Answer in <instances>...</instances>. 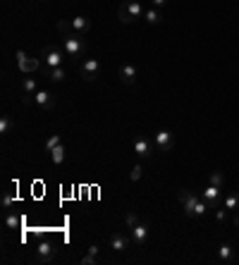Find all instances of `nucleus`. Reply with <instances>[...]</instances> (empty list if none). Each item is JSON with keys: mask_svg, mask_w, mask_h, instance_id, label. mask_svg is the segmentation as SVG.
<instances>
[{"mask_svg": "<svg viewBox=\"0 0 239 265\" xmlns=\"http://www.w3.org/2000/svg\"><path fill=\"white\" fill-rule=\"evenodd\" d=\"M139 222H141V220H139V215H137L134 210H129V213L124 215V227H127V230H132V227L139 225Z\"/></svg>", "mask_w": 239, "mask_h": 265, "instance_id": "b1692460", "label": "nucleus"}, {"mask_svg": "<svg viewBox=\"0 0 239 265\" xmlns=\"http://www.w3.org/2000/svg\"><path fill=\"white\" fill-rule=\"evenodd\" d=\"M96 263H101L98 261V246H91L89 253L82 258V265H96Z\"/></svg>", "mask_w": 239, "mask_h": 265, "instance_id": "4be33fe9", "label": "nucleus"}, {"mask_svg": "<svg viewBox=\"0 0 239 265\" xmlns=\"http://www.w3.org/2000/svg\"><path fill=\"white\" fill-rule=\"evenodd\" d=\"M58 256V248L51 239H41L36 246H34V261L36 263H53Z\"/></svg>", "mask_w": 239, "mask_h": 265, "instance_id": "6e6552de", "label": "nucleus"}, {"mask_svg": "<svg viewBox=\"0 0 239 265\" xmlns=\"http://www.w3.org/2000/svg\"><path fill=\"white\" fill-rule=\"evenodd\" d=\"M60 144H62V139H60L58 134H53V136L46 141V146H43V148H46V153H51V150H53L55 146H60Z\"/></svg>", "mask_w": 239, "mask_h": 265, "instance_id": "cd10ccee", "label": "nucleus"}, {"mask_svg": "<svg viewBox=\"0 0 239 265\" xmlns=\"http://www.w3.org/2000/svg\"><path fill=\"white\" fill-rule=\"evenodd\" d=\"M36 91H38L36 77H24V82H22V96H34Z\"/></svg>", "mask_w": 239, "mask_h": 265, "instance_id": "a211bd4d", "label": "nucleus"}, {"mask_svg": "<svg viewBox=\"0 0 239 265\" xmlns=\"http://www.w3.org/2000/svg\"><path fill=\"white\" fill-rule=\"evenodd\" d=\"M132 148H134V153H137V158L139 160H149L151 155V150H153V146H151V141H149V136H134V141H132Z\"/></svg>", "mask_w": 239, "mask_h": 265, "instance_id": "f8f14e48", "label": "nucleus"}, {"mask_svg": "<svg viewBox=\"0 0 239 265\" xmlns=\"http://www.w3.org/2000/svg\"><path fill=\"white\" fill-rule=\"evenodd\" d=\"M149 222H139V225H134L132 230H129V239H132V244L134 246H144L146 244V239H149Z\"/></svg>", "mask_w": 239, "mask_h": 265, "instance_id": "4468645a", "label": "nucleus"}, {"mask_svg": "<svg viewBox=\"0 0 239 265\" xmlns=\"http://www.w3.org/2000/svg\"><path fill=\"white\" fill-rule=\"evenodd\" d=\"M225 210H237L239 208V191H235V194H230L227 199H225Z\"/></svg>", "mask_w": 239, "mask_h": 265, "instance_id": "5701e85b", "label": "nucleus"}, {"mask_svg": "<svg viewBox=\"0 0 239 265\" xmlns=\"http://www.w3.org/2000/svg\"><path fill=\"white\" fill-rule=\"evenodd\" d=\"M163 19H165V12L160 10V7H146V12H144V22L151 24V27H158V24H163Z\"/></svg>", "mask_w": 239, "mask_h": 265, "instance_id": "dca6fc26", "label": "nucleus"}, {"mask_svg": "<svg viewBox=\"0 0 239 265\" xmlns=\"http://www.w3.org/2000/svg\"><path fill=\"white\" fill-rule=\"evenodd\" d=\"M58 31H60V33H67V31H72V33L86 36V33L91 31V19H86V17H72V19H62V22H58Z\"/></svg>", "mask_w": 239, "mask_h": 265, "instance_id": "0eeeda50", "label": "nucleus"}, {"mask_svg": "<svg viewBox=\"0 0 239 265\" xmlns=\"http://www.w3.org/2000/svg\"><path fill=\"white\" fill-rule=\"evenodd\" d=\"M77 72H79V77H82L84 82H96V79L101 77V72H103L101 60L86 55L82 62H77Z\"/></svg>", "mask_w": 239, "mask_h": 265, "instance_id": "39448f33", "label": "nucleus"}, {"mask_svg": "<svg viewBox=\"0 0 239 265\" xmlns=\"http://www.w3.org/2000/svg\"><path fill=\"white\" fill-rule=\"evenodd\" d=\"M153 144H155V148L160 153H168V150H172V146H175V134L170 129H160V132H155Z\"/></svg>", "mask_w": 239, "mask_h": 265, "instance_id": "9b49d317", "label": "nucleus"}, {"mask_svg": "<svg viewBox=\"0 0 239 265\" xmlns=\"http://www.w3.org/2000/svg\"><path fill=\"white\" fill-rule=\"evenodd\" d=\"M12 203H15V191H5V196H2V208L7 210Z\"/></svg>", "mask_w": 239, "mask_h": 265, "instance_id": "c85d7f7f", "label": "nucleus"}, {"mask_svg": "<svg viewBox=\"0 0 239 265\" xmlns=\"http://www.w3.org/2000/svg\"><path fill=\"white\" fill-rule=\"evenodd\" d=\"M144 12L146 7L141 0H124L118 7V19L122 24H134L137 19H144Z\"/></svg>", "mask_w": 239, "mask_h": 265, "instance_id": "7ed1b4c3", "label": "nucleus"}, {"mask_svg": "<svg viewBox=\"0 0 239 265\" xmlns=\"http://www.w3.org/2000/svg\"><path fill=\"white\" fill-rule=\"evenodd\" d=\"M19 225H22V217H19V215L5 213V227H7V230H19Z\"/></svg>", "mask_w": 239, "mask_h": 265, "instance_id": "412c9836", "label": "nucleus"}, {"mask_svg": "<svg viewBox=\"0 0 239 265\" xmlns=\"http://www.w3.org/2000/svg\"><path fill=\"white\" fill-rule=\"evenodd\" d=\"M22 100H24L27 105H36V108H38V110H43V113H51V110L55 108V103H58V100H55V96H53V93H48V91H43V88H38V91L34 93V98H31V96H24Z\"/></svg>", "mask_w": 239, "mask_h": 265, "instance_id": "423d86ee", "label": "nucleus"}, {"mask_svg": "<svg viewBox=\"0 0 239 265\" xmlns=\"http://www.w3.org/2000/svg\"><path fill=\"white\" fill-rule=\"evenodd\" d=\"M118 77L120 82L124 84V86H132V84H137V77H139V67L134 65V62H122L118 69Z\"/></svg>", "mask_w": 239, "mask_h": 265, "instance_id": "9d476101", "label": "nucleus"}, {"mask_svg": "<svg viewBox=\"0 0 239 265\" xmlns=\"http://www.w3.org/2000/svg\"><path fill=\"white\" fill-rule=\"evenodd\" d=\"M201 199L208 203V208H220V199H222V186H215V184H206Z\"/></svg>", "mask_w": 239, "mask_h": 265, "instance_id": "ddd939ff", "label": "nucleus"}, {"mask_svg": "<svg viewBox=\"0 0 239 265\" xmlns=\"http://www.w3.org/2000/svg\"><path fill=\"white\" fill-rule=\"evenodd\" d=\"M60 46H62L65 55L72 60L74 65H77V62H82V60L89 55V43H86V38H84V36H79V33H72V31L62 33Z\"/></svg>", "mask_w": 239, "mask_h": 265, "instance_id": "f257e3e1", "label": "nucleus"}, {"mask_svg": "<svg viewBox=\"0 0 239 265\" xmlns=\"http://www.w3.org/2000/svg\"><path fill=\"white\" fill-rule=\"evenodd\" d=\"M141 175H144V165H141V163H137V165L132 167V172H129V182H139Z\"/></svg>", "mask_w": 239, "mask_h": 265, "instance_id": "a878e982", "label": "nucleus"}, {"mask_svg": "<svg viewBox=\"0 0 239 265\" xmlns=\"http://www.w3.org/2000/svg\"><path fill=\"white\" fill-rule=\"evenodd\" d=\"M129 244H132L129 234H122V232H113L110 239H108V246H110L115 253H124V251L129 248Z\"/></svg>", "mask_w": 239, "mask_h": 265, "instance_id": "2eb2a0df", "label": "nucleus"}, {"mask_svg": "<svg viewBox=\"0 0 239 265\" xmlns=\"http://www.w3.org/2000/svg\"><path fill=\"white\" fill-rule=\"evenodd\" d=\"M15 58H17V67H19V72H24V74H34V72H38V69L43 67V60L31 58V55H27L24 50H17Z\"/></svg>", "mask_w": 239, "mask_h": 265, "instance_id": "1a4fd4ad", "label": "nucleus"}, {"mask_svg": "<svg viewBox=\"0 0 239 265\" xmlns=\"http://www.w3.org/2000/svg\"><path fill=\"white\" fill-rule=\"evenodd\" d=\"M65 50L60 43H46L43 50H41V60H43V67H62L65 65Z\"/></svg>", "mask_w": 239, "mask_h": 265, "instance_id": "20e7f679", "label": "nucleus"}, {"mask_svg": "<svg viewBox=\"0 0 239 265\" xmlns=\"http://www.w3.org/2000/svg\"><path fill=\"white\" fill-rule=\"evenodd\" d=\"M151 5H153V7H160V10H165V7H168V0H151Z\"/></svg>", "mask_w": 239, "mask_h": 265, "instance_id": "7c9ffc66", "label": "nucleus"}, {"mask_svg": "<svg viewBox=\"0 0 239 265\" xmlns=\"http://www.w3.org/2000/svg\"><path fill=\"white\" fill-rule=\"evenodd\" d=\"M235 225H237V227H239V208H237V210H235Z\"/></svg>", "mask_w": 239, "mask_h": 265, "instance_id": "2f4dec72", "label": "nucleus"}, {"mask_svg": "<svg viewBox=\"0 0 239 265\" xmlns=\"http://www.w3.org/2000/svg\"><path fill=\"white\" fill-rule=\"evenodd\" d=\"M12 127H15V124H12V119L7 117V115H5V117H0V134H2V136H5V134H10V132H12Z\"/></svg>", "mask_w": 239, "mask_h": 265, "instance_id": "393cba45", "label": "nucleus"}, {"mask_svg": "<svg viewBox=\"0 0 239 265\" xmlns=\"http://www.w3.org/2000/svg\"><path fill=\"white\" fill-rule=\"evenodd\" d=\"M177 201L182 203L184 215H187L189 220H196V217H204V215H206L208 203H206L199 194H194V191H189V189H179V191H177Z\"/></svg>", "mask_w": 239, "mask_h": 265, "instance_id": "f03ea898", "label": "nucleus"}, {"mask_svg": "<svg viewBox=\"0 0 239 265\" xmlns=\"http://www.w3.org/2000/svg\"><path fill=\"white\" fill-rule=\"evenodd\" d=\"M218 258L225 261V263H232V261H235V248H232L230 244H222V246L218 248Z\"/></svg>", "mask_w": 239, "mask_h": 265, "instance_id": "6ab92c4d", "label": "nucleus"}, {"mask_svg": "<svg viewBox=\"0 0 239 265\" xmlns=\"http://www.w3.org/2000/svg\"><path fill=\"white\" fill-rule=\"evenodd\" d=\"M51 160H53V165H62L65 163V144H60V146H55L51 153Z\"/></svg>", "mask_w": 239, "mask_h": 265, "instance_id": "aec40b11", "label": "nucleus"}, {"mask_svg": "<svg viewBox=\"0 0 239 265\" xmlns=\"http://www.w3.org/2000/svg\"><path fill=\"white\" fill-rule=\"evenodd\" d=\"M227 213H230V210H225V206H220V208H218V210H215V217H218V220L222 222V220L227 217Z\"/></svg>", "mask_w": 239, "mask_h": 265, "instance_id": "c756f323", "label": "nucleus"}, {"mask_svg": "<svg viewBox=\"0 0 239 265\" xmlns=\"http://www.w3.org/2000/svg\"><path fill=\"white\" fill-rule=\"evenodd\" d=\"M65 77H67V69H65V67H46V79H48L51 84L65 82Z\"/></svg>", "mask_w": 239, "mask_h": 265, "instance_id": "f3484780", "label": "nucleus"}, {"mask_svg": "<svg viewBox=\"0 0 239 265\" xmlns=\"http://www.w3.org/2000/svg\"><path fill=\"white\" fill-rule=\"evenodd\" d=\"M208 184H215V186H225V177H222V172H210L208 177Z\"/></svg>", "mask_w": 239, "mask_h": 265, "instance_id": "bb28decb", "label": "nucleus"}]
</instances>
